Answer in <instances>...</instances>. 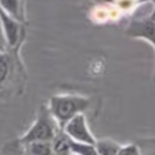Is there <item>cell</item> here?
Listing matches in <instances>:
<instances>
[{
  "label": "cell",
  "instance_id": "cell-1",
  "mask_svg": "<svg viewBox=\"0 0 155 155\" xmlns=\"http://www.w3.org/2000/svg\"><path fill=\"white\" fill-rule=\"evenodd\" d=\"M90 105V99L83 95H53L49 99L48 109L60 128L78 113H83Z\"/></svg>",
  "mask_w": 155,
  "mask_h": 155
},
{
  "label": "cell",
  "instance_id": "cell-2",
  "mask_svg": "<svg viewBox=\"0 0 155 155\" xmlns=\"http://www.w3.org/2000/svg\"><path fill=\"white\" fill-rule=\"evenodd\" d=\"M59 128L60 127L57 125L56 120L52 117L48 106L42 105L40 107V110H38L37 118L31 124L29 131L23 136L19 137L18 140L22 143V146L29 142H34V140H49L51 142Z\"/></svg>",
  "mask_w": 155,
  "mask_h": 155
},
{
  "label": "cell",
  "instance_id": "cell-3",
  "mask_svg": "<svg viewBox=\"0 0 155 155\" xmlns=\"http://www.w3.org/2000/svg\"><path fill=\"white\" fill-rule=\"evenodd\" d=\"M61 129L71 139L76 140V142L88 143V144H95L97 143V139L94 137V135L91 134L83 113H78L72 118H70V120L64 124V127H63Z\"/></svg>",
  "mask_w": 155,
  "mask_h": 155
},
{
  "label": "cell",
  "instance_id": "cell-4",
  "mask_svg": "<svg viewBox=\"0 0 155 155\" xmlns=\"http://www.w3.org/2000/svg\"><path fill=\"white\" fill-rule=\"evenodd\" d=\"M0 19H2L5 44H7L10 48H16V46H19V44L22 42V38H23V35H25L23 27H22V22H19L18 19L10 16L7 12H4L2 8H0Z\"/></svg>",
  "mask_w": 155,
  "mask_h": 155
},
{
  "label": "cell",
  "instance_id": "cell-5",
  "mask_svg": "<svg viewBox=\"0 0 155 155\" xmlns=\"http://www.w3.org/2000/svg\"><path fill=\"white\" fill-rule=\"evenodd\" d=\"M127 33L131 37H139L146 38L150 41L155 48V10L147 18L144 19H137L134 21L127 29Z\"/></svg>",
  "mask_w": 155,
  "mask_h": 155
},
{
  "label": "cell",
  "instance_id": "cell-6",
  "mask_svg": "<svg viewBox=\"0 0 155 155\" xmlns=\"http://www.w3.org/2000/svg\"><path fill=\"white\" fill-rule=\"evenodd\" d=\"M51 143H52V151H53V154H59V155L71 154L70 136L61 128L57 129L53 139L51 140Z\"/></svg>",
  "mask_w": 155,
  "mask_h": 155
},
{
  "label": "cell",
  "instance_id": "cell-7",
  "mask_svg": "<svg viewBox=\"0 0 155 155\" xmlns=\"http://www.w3.org/2000/svg\"><path fill=\"white\" fill-rule=\"evenodd\" d=\"M0 8L19 22H25L23 0H0Z\"/></svg>",
  "mask_w": 155,
  "mask_h": 155
},
{
  "label": "cell",
  "instance_id": "cell-8",
  "mask_svg": "<svg viewBox=\"0 0 155 155\" xmlns=\"http://www.w3.org/2000/svg\"><path fill=\"white\" fill-rule=\"evenodd\" d=\"M23 154L29 155H51L52 151V143L49 140H34L23 144Z\"/></svg>",
  "mask_w": 155,
  "mask_h": 155
},
{
  "label": "cell",
  "instance_id": "cell-9",
  "mask_svg": "<svg viewBox=\"0 0 155 155\" xmlns=\"http://www.w3.org/2000/svg\"><path fill=\"white\" fill-rule=\"evenodd\" d=\"M70 147H71V154H78V155H98L97 153L95 144H88V143L83 142H76V140L70 137Z\"/></svg>",
  "mask_w": 155,
  "mask_h": 155
},
{
  "label": "cell",
  "instance_id": "cell-10",
  "mask_svg": "<svg viewBox=\"0 0 155 155\" xmlns=\"http://www.w3.org/2000/svg\"><path fill=\"white\" fill-rule=\"evenodd\" d=\"M95 148L98 155H117L118 150H120V144H117L116 142H112L109 139L97 140Z\"/></svg>",
  "mask_w": 155,
  "mask_h": 155
},
{
  "label": "cell",
  "instance_id": "cell-11",
  "mask_svg": "<svg viewBox=\"0 0 155 155\" xmlns=\"http://www.w3.org/2000/svg\"><path fill=\"white\" fill-rule=\"evenodd\" d=\"M10 74V57L0 52V86L5 82Z\"/></svg>",
  "mask_w": 155,
  "mask_h": 155
},
{
  "label": "cell",
  "instance_id": "cell-12",
  "mask_svg": "<svg viewBox=\"0 0 155 155\" xmlns=\"http://www.w3.org/2000/svg\"><path fill=\"white\" fill-rule=\"evenodd\" d=\"M140 150L136 144L134 143H129L125 146H120V150H118V155H139Z\"/></svg>",
  "mask_w": 155,
  "mask_h": 155
},
{
  "label": "cell",
  "instance_id": "cell-13",
  "mask_svg": "<svg viewBox=\"0 0 155 155\" xmlns=\"http://www.w3.org/2000/svg\"><path fill=\"white\" fill-rule=\"evenodd\" d=\"M7 45L5 44V37H4V31H3V25H2V19H0V46L4 48Z\"/></svg>",
  "mask_w": 155,
  "mask_h": 155
},
{
  "label": "cell",
  "instance_id": "cell-14",
  "mask_svg": "<svg viewBox=\"0 0 155 155\" xmlns=\"http://www.w3.org/2000/svg\"><path fill=\"white\" fill-rule=\"evenodd\" d=\"M0 51H3V48H2V46H0Z\"/></svg>",
  "mask_w": 155,
  "mask_h": 155
}]
</instances>
